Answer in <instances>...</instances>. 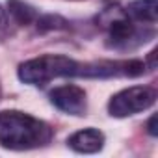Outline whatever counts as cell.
I'll return each instance as SVG.
<instances>
[{
    "mask_svg": "<svg viewBox=\"0 0 158 158\" xmlns=\"http://www.w3.org/2000/svg\"><path fill=\"white\" fill-rule=\"evenodd\" d=\"M141 60L76 61L63 54H43L19 65V78L30 86H45L56 78H136L145 73Z\"/></svg>",
    "mask_w": 158,
    "mask_h": 158,
    "instance_id": "obj_1",
    "label": "cell"
},
{
    "mask_svg": "<svg viewBox=\"0 0 158 158\" xmlns=\"http://www.w3.org/2000/svg\"><path fill=\"white\" fill-rule=\"evenodd\" d=\"M54 130L48 123L17 110L0 112V147L10 151H30L52 141Z\"/></svg>",
    "mask_w": 158,
    "mask_h": 158,
    "instance_id": "obj_2",
    "label": "cell"
},
{
    "mask_svg": "<svg viewBox=\"0 0 158 158\" xmlns=\"http://www.w3.org/2000/svg\"><path fill=\"white\" fill-rule=\"evenodd\" d=\"M97 23L106 32V45L114 50H132L156 35L154 26L141 24L119 6L104 8L97 15Z\"/></svg>",
    "mask_w": 158,
    "mask_h": 158,
    "instance_id": "obj_3",
    "label": "cell"
},
{
    "mask_svg": "<svg viewBox=\"0 0 158 158\" xmlns=\"http://www.w3.org/2000/svg\"><path fill=\"white\" fill-rule=\"evenodd\" d=\"M156 89L151 86H132L115 93L108 102V112L112 117H128L149 110L156 102Z\"/></svg>",
    "mask_w": 158,
    "mask_h": 158,
    "instance_id": "obj_4",
    "label": "cell"
},
{
    "mask_svg": "<svg viewBox=\"0 0 158 158\" xmlns=\"http://www.w3.org/2000/svg\"><path fill=\"white\" fill-rule=\"evenodd\" d=\"M48 97H50V102L58 110H61L69 115H84L88 110L86 91L74 84L58 86L48 93Z\"/></svg>",
    "mask_w": 158,
    "mask_h": 158,
    "instance_id": "obj_5",
    "label": "cell"
},
{
    "mask_svg": "<svg viewBox=\"0 0 158 158\" xmlns=\"http://www.w3.org/2000/svg\"><path fill=\"white\" fill-rule=\"evenodd\" d=\"M67 145L76 152L93 154L104 147V134L97 128H84V130H78L73 136H69Z\"/></svg>",
    "mask_w": 158,
    "mask_h": 158,
    "instance_id": "obj_6",
    "label": "cell"
},
{
    "mask_svg": "<svg viewBox=\"0 0 158 158\" xmlns=\"http://www.w3.org/2000/svg\"><path fill=\"white\" fill-rule=\"evenodd\" d=\"M127 13L141 24L154 26L156 24V0H134L128 4Z\"/></svg>",
    "mask_w": 158,
    "mask_h": 158,
    "instance_id": "obj_7",
    "label": "cell"
},
{
    "mask_svg": "<svg viewBox=\"0 0 158 158\" xmlns=\"http://www.w3.org/2000/svg\"><path fill=\"white\" fill-rule=\"evenodd\" d=\"M8 10H10V17L21 26L37 21V11L23 0H8Z\"/></svg>",
    "mask_w": 158,
    "mask_h": 158,
    "instance_id": "obj_8",
    "label": "cell"
},
{
    "mask_svg": "<svg viewBox=\"0 0 158 158\" xmlns=\"http://www.w3.org/2000/svg\"><path fill=\"white\" fill-rule=\"evenodd\" d=\"M67 23L61 19V17H58V15H45V17H39L37 19V26L41 28V30H54V28H63Z\"/></svg>",
    "mask_w": 158,
    "mask_h": 158,
    "instance_id": "obj_9",
    "label": "cell"
},
{
    "mask_svg": "<svg viewBox=\"0 0 158 158\" xmlns=\"http://www.w3.org/2000/svg\"><path fill=\"white\" fill-rule=\"evenodd\" d=\"M8 24H10V21H8V15H6L4 8L0 6V32H2V30H6V28H8Z\"/></svg>",
    "mask_w": 158,
    "mask_h": 158,
    "instance_id": "obj_10",
    "label": "cell"
},
{
    "mask_svg": "<svg viewBox=\"0 0 158 158\" xmlns=\"http://www.w3.org/2000/svg\"><path fill=\"white\" fill-rule=\"evenodd\" d=\"M156 115H151V119H149V123H147V130H149V134L151 136H156Z\"/></svg>",
    "mask_w": 158,
    "mask_h": 158,
    "instance_id": "obj_11",
    "label": "cell"
}]
</instances>
